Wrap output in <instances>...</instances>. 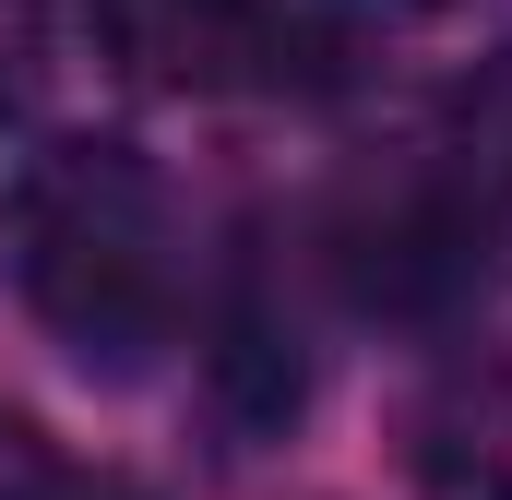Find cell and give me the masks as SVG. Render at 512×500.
Listing matches in <instances>:
<instances>
[{"label":"cell","instance_id":"277c9868","mask_svg":"<svg viewBox=\"0 0 512 500\" xmlns=\"http://www.w3.org/2000/svg\"><path fill=\"white\" fill-rule=\"evenodd\" d=\"M405 441H417V489L429 500H512V334L441 358Z\"/></svg>","mask_w":512,"mask_h":500},{"label":"cell","instance_id":"5b68a950","mask_svg":"<svg viewBox=\"0 0 512 500\" xmlns=\"http://www.w3.org/2000/svg\"><path fill=\"white\" fill-rule=\"evenodd\" d=\"M453 191H465V215H477V239L512 250V48L465 84V108H453Z\"/></svg>","mask_w":512,"mask_h":500},{"label":"cell","instance_id":"3957f363","mask_svg":"<svg viewBox=\"0 0 512 500\" xmlns=\"http://www.w3.org/2000/svg\"><path fill=\"white\" fill-rule=\"evenodd\" d=\"M477 262H489V239H477L453 167L370 179V191H346V215H334V274H346V298H358V310H393V322L453 310V298L477 286Z\"/></svg>","mask_w":512,"mask_h":500},{"label":"cell","instance_id":"6da1fadb","mask_svg":"<svg viewBox=\"0 0 512 500\" xmlns=\"http://www.w3.org/2000/svg\"><path fill=\"white\" fill-rule=\"evenodd\" d=\"M24 298L84 370H143L179 334V215L131 143H48L24 179Z\"/></svg>","mask_w":512,"mask_h":500},{"label":"cell","instance_id":"52a82bcc","mask_svg":"<svg viewBox=\"0 0 512 500\" xmlns=\"http://www.w3.org/2000/svg\"><path fill=\"white\" fill-rule=\"evenodd\" d=\"M48 96V12L36 0H0V131Z\"/></svg>","mask_w":512,"mask_h":500},{"label":"cell","instance_id":"ba28073f","mask_svg":"<svg viewBox=\"0 0 512 500\" xmlns=\"http://www.w3.org/2000/svg\"><path fill=\"white\" fill-rule=\"evenodd\" d=\"M382 12H417V24H441V12H477V0H382Z\"/></svg>","mask_w":512,"mask_h":500},{"label":"cell","instance_id":"8992f818","mask_svg":"<svg viewBox=\"0 0 512 500\" xmlns=\"http://www.w3.org/2000/svg\"><path fill=\"white\" fill-rule=\"evenodd\" d=\"M0 500H131L108 465H84V453H60L36 417H0Z\"/></svg>","mask_w":512,"mask_h":500},{"label":"cell","instance_id":"7a4b0ae2","mask_svg":"<svg viewBox=\"0 0 512 500\" xmlns=\"http://www.w3.org/2000/svg\"><path fill=\"white\" fill-rule=\"evenodd\" d=\"M96 48L155 96H274L334 72L322 0H96Z\"/></svg>","mask_w":512,"mask_h":500}]
</instances>
